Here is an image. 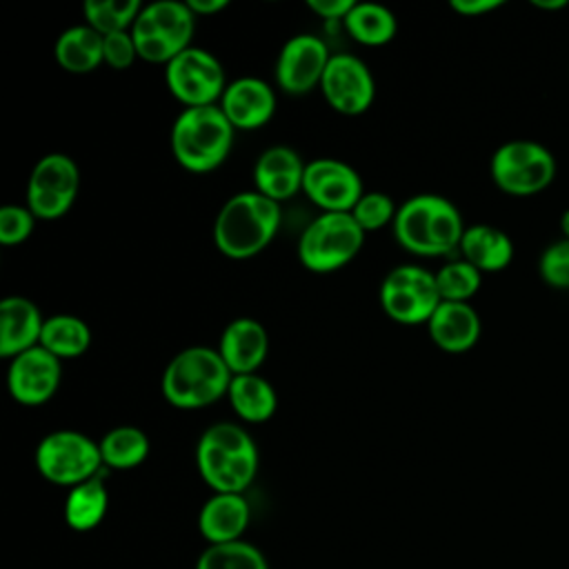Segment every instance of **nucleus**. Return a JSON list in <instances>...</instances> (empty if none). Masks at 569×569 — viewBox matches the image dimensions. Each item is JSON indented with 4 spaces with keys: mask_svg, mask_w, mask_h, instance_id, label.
Returning <instances> with one entry per match:
<instances>
[{
    "mask_svg": "<svg viewBox=\"0 0 569 569\" xmlns=\"http://www.w3.org/2000/svg\"><path fill=\"white\" fill-rule=\"evenodd\" d=\"M196 467L213 493H244L258 473V447L244 427L213 422L198 438Z\"/></svg>",
    "mask_w": 569,
    "mask_h": 569,
    "instance_id": "1",
    "label": "nucleus"
},
{
    "mask_svg": "<svg viewBox=\"0 0 569 569\" xmlns=\"http://www.w3.org/2000/svg\"><path fill=\"white\" fill-rule=\"evenodd\" d=\"M465 222L458 207L438 193H418L398 207L393 236L398 244L422 258H440L460 249Z\"/></svg>",
    "mask_w": 569,
    "mask_h": 569,
    "instance_id": "2",
    "label": "nucleus"
},
{
    "mask_svg": "<svg viewBox=\"0 0 569 569\" xmlns=\"http://www.w3.org/2000/svg\"><path fill=\"white\" fill-rule=\"evenodd\" d=\"M278 227V202L260 191H240L220 207L213 222V242L222 256L244 260L267 249Z\"/></svg>",
    "mask_w": 569,
    "mask_h": 569,
    "instance_id": "3",
    "label": "nucleus"
},
{
    "mask_svg": "<svg viewBox=\"0 0 569 569\" xmlns=\"http://www.w3.org/2000/svg\"><path fill=\"white\" fill-rule=\"evenodd\" d=\"M236 129L220 104L184 107L171 127V153L180 167L193 173L218 169L233 147Z\"/></svg>",
    "mask_w": 569,
    "mask_h": 569,
    "instance_id": "4",
    "label": "nucleus"
},
{
    "mask_svg": "<svg viewBox=\"0 0 569 569\" xmlns=\"http://www.w3.org/2000/svg\"><path fill=\"white\" fill-rule=\"evenodd\" d=\"M233 373L218 349L187 347L178 351L162 373V396L178 409H202L227 396Z\"/></svg>",
    "mask_w": 569,
    "mask_h": 569,
    "instance_id": "5",
    "label": "nucleus"
},
{
    "mask_svg": "<svg viewBox=\"0 0 569 569\" xmlns=\"http://www.w3.org/2000/svg\"><path fill=\"white\" fill-rule=\"evenodd\" d=\"M193 31L196 13L187 2L178 0L142 4V11L131 27L138 58L158 64H169L178 53L189 49Z\"/></svg>",
    "mask_w": 569,
    "mask_h": 569,
    "instance_id": "6",
    "label": "nucleus"
},
{
    "mask_svg": "<svg viewBox=\"0 0 569 569\" xmlns=\"http://www.w3.org/2000/svg\"><path fill=\"white\" fill-rule=\"evenodd\" d=\"M362 244L365 231L351 213L322 211L305 227L298 240V260L313 273H331L349 264Z\"/></svg>",
    "mask_w": 569,
    "mask_h": 569,
    "instance_id": "7",
    "label": "nucleus"
},
{
    "mask_svg": "<svg viewBox=\"0 0 569 569\" xmlns=\"http://www.w3.org/2000/svg\"><path fill=\"white\" fill-rule=\"evenodd\" d=\"M36 467L44 480L69 489L104 471L100 445L73 429L47 433L36 447Z\"/></svg>",
    "mask_w": 569,
    "mask_h": 569,
    "instance_id": "8",
    "label": "nucleus"
},
{
    "mask_svg": "<svg viewBox=\"0 0 569 569\" xmlns=\"http://www.w3.org/2000/svg\"><path fill=\"white\" fill-rule=\"evenodd\" d=\"M491 180L509 196H536L556 176V160L547 147L533 140H509L500 144L489 162Z\"/></svg>",
    "mask_w": 569,
    "mask_h": 569,
    "instance_id": "9",
    "label": "nucleus"
},
{
    "mask_svg": "<svg viewBox=\"0 0 569 569\" xmlns=\"http://www.w3.org/2000/svg\"><path fill=\"white\" fill-rule=\"evenodd\" d=\"M440 302L436 273L420 264H398L380 284V305L400 325H427Z\"/></svg>",
    "mask_w": 569,
    "mask_h": 569,
    "instance_id": "10",
    "label": "nucleus"
},
{
    "mask_svg": "<svg viewBox=\"0 0 569 569\" xmlns=\"http://www.w3.org/2000/svg\"><path fill=\"white\" fill-rule=\"evenodd\" d=\"M80 187V171L71 156L47 153L42 156L27 180V207L36 220H58L62 218Z\"/></svg>",
    "mask_w": 569,
    "mask_h": 569,
    "instance_id": "11",
    "label": "nucleus"
},
{
    "mask_svg": "<svg viewBox=\"0 0 569 569\" xmlns=\"http://www.w3.org/2000/svg\"><path fill=\"white\" fill-rule=\"evenodd\" d=\"M164 67L167 89L184 107L216 104L229 84L220 60L202 47L184 49Z\"/></svg>",
    "mask_w": 569,
    "mask_h": 569,
    "instance_id": "12",
    "label": "nucleus"
},
{
    "mask_svg": "<svg viewBox=\"0 0 569 569\" xmlns=\"http://www.w3.org/2000/svg\"><path fill=\"white\" fill-rule=\"evenodd\" d=\"M320 91L333 111L342 116H358L373 104L376 82L360 58L351 53H331Z\"/></svg>",
    "mask_w": 569,
    "mask_h": 569,
    "instance_id": "13",
    "label": "nucleus"
},
{
    "mask_svg": "<svg viewBox=\"0 0 569 569\" xmlns=\"http://www.w3.org/2000/svg\"><path fill=\"white\" fill-rule=\"evenodd\" d=\"M302 191L325 213H351V209L365 193L358 171L351 164L336 158H316L307 162Z\"/></svg>",
    "mask_w": 569,
    "mask_h": 569,
    "instance_id": "14",
    "label": "nucleus"
},
{
    "mask_svg": "<svg viewBox=\"0 0 569 569\" xmlns=\"http://www.w3.org/2000/svg\"><path fill=\"white\" fill-rule=\"evenodd\" d=\"M331 60L327 44L313 33L291 36L276 60V82L291 96H302L322 82Z\"/></svg>",
    "mask_w": 569,
    "mask_h": 569,
    "instance_id": "15",
    "label": "nucleus"
},
{
    "mask_svg": "<svg viewBox=\"0 0 569 569\" xmlns=\"http://www.w3.org/2000/svg\"><path fill=\"white\" fill-rule=\"evenodd\" d=\"M62 365L44 347H31L16 358H11L7 371V387L13 400L20 405H44L51 400L60 387Z\"/></svg>",
    "mask_w": 569,
    "mask_h": 569,
    "instance_id": "16",
    "label": "nucleus"
},
{
    "mask_svg": "<svg viewBox=\"0 0 569 569\" xmlns=\"http://www.w3.org/2000/svg\"><path fill=\"white\" fill-rule=\"evenodd\" d=\"M220 109L233 129L253 131L273 118L276 93L262 78L242 76L227 84L220 98Z\"/></svg>",
    "mask_w": 569,
    "mask_h": 569,
    "instance_id": "17",
    "label": "nucleus"
},
{
    "mask_svg": "<svg viewBox=\"0 0 569 569\" xmlns=\"http://www.w3.org/2000/svg\"><path fill=\"white\" fill-rule=\"evenodd\" d=\"M305 167L307 162H302L291 147H269L258 156L253 167L256 191L280 204L282 200H289L302 191Z\"/></svg>",
    "mask_w": 569,
    "mask_h": 569,
    "instance_id": "18",
    "label": "nucleus"
},
{
    "mask_svg": "<svg viewBox=\"0 0 569 569\" xmlns=\"http://www.w3.org/2000/svg\"><path fill=\"white\" fill-rule=\"evenodd\" d=\"M218 351L233 376L256 373L267 360L269 333L253 318H236L224 327Z\"/></svg>",
    "mask_w": 569,
    "mask_h": 569,
    "instance_id": "19",
    "label": "nucleus"
},
{
    "mask_svg": "<svg viewBox=\"0 0 569 569\" xmlns=\"http://www.w3.org/2000/svg\"><path fill=\"white\" fill-rule=\"evenodd\" d=\"M251 520V507L244 493H211L200 507L198 531L209 545L242 540Z\"/></svg>",
    "mask_w": 569,
    "mask_h": 569,
    "instance_id": "20",
    "label": "nucleus"
},
{
    "mask_svg": "<svg viewBox=\"0 0 569 569\" xmlns=\"http://www.w3.org/2000/svg\"><path fill=\"white\" fill-rule=\"evenodd\" d=\"M44 318L33 300L24 296H7L0 302V356L16 358L18 353L38 347Z\"/></svg>",
    "mask_w": 569,
    "mask_h": 569,
    "instance_id": "21",
    "label": "nucleus"
},
{
    "mask_svg": "<svg viewBox=\"0 0 569 569\" xmlns=\"http://www.w3.org/2000/svg\"><path fill=\"white\" fill-rule=\"evenodd\" d=\"M436 347L449 353L469 351L482 331L480 316L469 302H440L427 322Z\"/></svg>",
    "mask_w": 569,
    "mask_h": 569,
    "instance_id": "22",
    "label": "nucleus"
},
{
    "mask_svg": "<svg viewBox=\"0 0 569 569\" xmlns=\"http://www.w3.org/2000/svg\"><path fill=\"white\" fill-rule=\"evenodd\" d=\"M462 260L473 264L480 273H496L511 264L513 242L511 238L491 224H471L460 240Z\"/></svg>",
    "mask_w": 569,
    "mask_h": 569,
    "instance_id": "23",
    "label": "nucleus"
},
{
    "mask_svg": "<svg viewBox=\"0 0 569 569\" xmlns=\"http://www.w3.org/2000/svg\"><path fill=\"white\" fill-rule=\"evenodd\" d=\"M109 509V491L104 485V471L71 487L64 498V522L73 531L96 529Z\"/></svg>",
    "mask_w": 569,
    "mask_h": 569,
    "instance_id": "24",
    "label": "nucleus"
},
{
    "mask_svg": "<svg viewBox=\"0 0 569 569\" xmlns=\"http://www.w3.org/2000/svg\"><path fill=\"white\" fill-rule=\"evenodd\" d=\"M102 40L104 36H100L89 24H76L58 36L53 44V56L64 71L89 73L104 62Z\"/></svg>",
    "mask_w": 569,
    "mask_h": 569,
    "instance_id": "25",
    "label": "nucleus"
},
{
    "mask_svg": "<svg viewBox=\"0 0 569 569\" xmlns=\"http://www.w3.org/2000/svg\"><path fill=\"white\" fill-rule=\"evenodd\" d=\"M227 398L231 409L244 422H264L276 413L278 396L271 382L258 373H242L233 376Z\"/></svg>",
    "mask_w": 569,
    "mask_h": 569,
    "instance_id": "26",
    "label": "nucleus"
},
{
    "mask_svg": "<svg viewBox=\"0 0 569 569\" xmlns=\"http://www.w3.org/2000/svg\"><path fill=\"white\" fill-rule=\"evenodd\" d=\"M342 22L347 33L365 47L387 44L398 31L393 11L376 2H356Z\"/></svg>",
    "mask_w": 569,
    "mask_h": 569,
    "instance_id": "27",
    "label": "nucleus"
},
{
    "mask_svg": "<svg viewBox=\"0 0 569 569\" xmlns=\"http://www.w3.org/2000/svg\"><path fill=\"white\" fill-rule=\"evenodd\" d=\"M91 345V329L89 325L71 313H56L44 318L40 347L51 351L56 358H78Z\"/></svg>",
    "mask_w": 569,
    "mask_h": 569,
    "instance_id": "28",
    "label": "nucleus"
},
{
    "mask_svg": "<svg viewBox=\"0 0 569 569\" xmlns=\"http://www.w3.org/2000/svg\"><path fill=\"white\" fill-rule=\"evenodd\" d=\"M98 445L104 469H133L142 465L149 456V438L142 429L133 425L113 427L102 436Z\"/></svg>",
    "mask_w": 569,
    "mask_h": 569,
    "instance_id": "29",
    "label": "nucleus"
},
{
    "mask_svg": "<svg viewBox=\"0 0 569 569\" xmlns=\"http://www.w3.org/2000/svg\"><path fill=\"white\" fill-rule=\"evenodd\" d=\"M196 569H269L267 556L247 540L207 545L198 556Z\"/></svg>",
    "mask_w": 569,
    "mask_h": 569,
    "instance_id": "30",
    "label": "nucleus"
},
{
    "mask_svg": "<svg viewBox=\"0 0 569 569\" xmlns=\"http://www.w3.org/2000/svg\"><path fill=\"white\" fill-rule=\"evenodd\" d=\"M142 11L138 0H87L82 4L84 20L100 36L129 31Z\"/></svg>",
    "mask_w": 569,
    "mask_h": 569,
    "instance_id": "31",
    "label": "nucleus"
},
{
    "mask_svg": "<svg viewBox=\"0 0 569 569\" xmlns=\"http://www.w3.org/2000/svg\"><path fill=\"white\" fill-rule=\"evenodd\" d=\"M482 273L467 260H451L436 271V284L445 302H467L480 289Z\"/></svg>",
    "mask_w": 569,
    "mask_h": 569,
    "instance_id": "32",
    "label": "nucleus"
},
{
    "mask_svg": "<svg viewBox=\"0 0 569 569\" xmlns=\"http://www.w3.org/2000/svg\"><path fill=\"white\" fill-rule=\"evenodd\" d=\"M396 213H398V207L382 191H365L362 198L351 209V216L356 218V222L362 227L365 233L382 229L389 222L393 224Z\"/></svg>",
    "mask_w": 569,
    "mask_h": 569,
    "instance_id": "33",
    "label": "nucleus"
},
{
    "mask_svg": "<svg viewBox=\"0 0 569 569\" xmlns=\"http://www.w3.org/2000/svg\"><path fill=\"white\" fill-rule=\"evenodd\" d=\"M538 273L551 289L569 291V240L560 238L545 247L538 260Z\"/></svg>",
    "mask_w": 569,
    "mask_h": 569,
    "instance_id": "34",
    "label": "nucleus"
},
{
    "mask_svg": "<svg viewBox=\"0 0 569 569\" xmlns=\"http://www.w3.org/2000/svg\"><path fill=\"white\" fill-rule=\"evenodd\" d=\"M33 222H36V216L29 211V207L4 204L0 209V242L2 244L24 242L33 231Z\"/></svg>",
    "mask_w": 569,
    "mask_h": 569,
    "instance_id": "35",
    "label": "nucleus"
},
{
    "mask_svg": "<svg viewBox=\"0 0 569 569\" xmlns=\"http://www.w3.org/2000/svg\"><path fill=\"white\" fill-rule=\"evenodd\" d=\"M102 58L111 69H127L133 64V60L138 58V49H136V40L129 31H118V33H109L102 40Z\"/></svg>",
    "mask_w": 569,
    "mask_h": 569,
    "instance_id": "36",
    "label": "nucleus"
},
{
    "mask_svg": "<svg viewBox=\"0 0 569 569\" xmlns=\"http://www.w3.org/2000/svg\"><path fill=\"white\" fill-rule=\"evenodd\" d=\"M353 4V0H309V9L327 20H345Z\"/></svg>",
    "mask_w": 569,
    "mask_h": 569,
    "instance_id": "37",
    "label": "nucleus"
},
{
    "mask_svg": "<svg viewBox=\"0 0 569 569\" xmlns=\"http://www.w3.org/2000/svg\"><path fill=\"white\" fill-rule=\"evenodd\" d=\"M456 13L467 16V18H476V16H485L489 11H496L502 7V0H451L449 4Z\"/></svg>",
    "mask_w": 569,
    "mask_h": 569,
    "instance_id": "38",
    "label": "nucleus"
},
{
    "mask_svg": "<svg viewBox=\"0 0 569 569\" xmlns=\"http://www.w3.org/2000/svg\"><path fill=\"white\" fill-rule=\"evenodd\" d=\"M187 4L196 16H211L229 7L227 0H189Z\"/></svg>",
    "mask_w": 569,
    "mask_h": 569,
    "instance_id": "39",
    "label": "nucleus"
},
{
    "mask_svg": "<svg viewBox=\"0 0 569 569\" xmlns=\"http://www.w3.org/2000/svg\"><path fill=\"white\" fill-rule=\"evenodd\" d=\"M531 4L542 11H558V9H565L569 2L567 0H533Z\"/></svg>",
    "mask_w": 569,
    "mask_h": 569,
    "instance_id": "40",
    "label": "nucleus"
},
{
    "mask_svg": "<svg viewBox=\"0 0 569 569\" xmlns=\"http://www.w3.org/2000/svg\"><path fill=\"white\" fill-rule=\"evenodd\" d=\"M560 231H562V238L569 240V209H565L560 216Z\"/></svg>",
    "mask_w": 569,
    "mask_h": 569,
    "instance_id": "41",
    "label": "nucleus"
}]
</instances>
